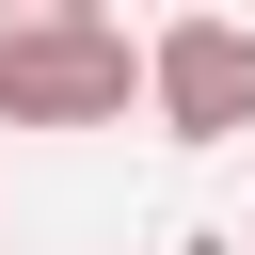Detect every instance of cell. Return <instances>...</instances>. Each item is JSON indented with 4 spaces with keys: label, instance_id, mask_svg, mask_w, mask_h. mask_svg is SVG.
Returning <instances> with one entry per match:
<instances>
[{
    "label": "cell",
    "instance_id": "cell-1",
    "mask_svg": "<svg viewBox=\"0 0 255 255\" xmlns=\"http://www.w3.org/2000/svg\"><path fill=\"white\" fill-rule=\"evenodd\" d=\"M128 96H143V48H128L112 16H80V32H0V128H128Z\"/></svg>",
    "mask_w": 255,
    "mask_h": 255
},
{
    "label": "cell",
    "instance_id": "cell-2",
    "mask_svg": "<svg viewBox=\"0 0 255 255\" xmlns=\"http://www.w3.org/2000/svg\"><path fill=\"white\" fill-rule=\"evenodd\" d=\"M143 112H159L175 143H255V16H159Z\"/></svg>",
    "mask_w": 255,
    "mask_h": 255
},
{
    "label": "cell",
    "instance_id": "cell-3",
    "mask_svg": "<svg viewBox=\"0 0 255 255\" xmlns=\"http://www.w3.org/2000/svg\"><path fill=\"white\" fill-rule=\"evenodd\" d=\"M80 16H112V0H0V32H80Z\"/></svg>",
    "mask_w": 255,
    "mask_h": 255
}]
</instances>
